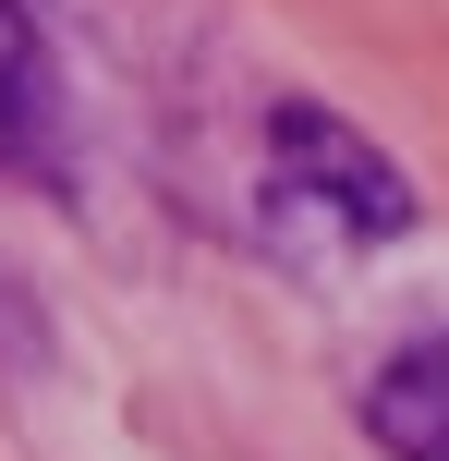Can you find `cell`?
I'll return each instance as SVG.
<instances>
[{
  "label": "cell",
  "instance_id": "obj_1",
  "mask_svg": "<svg viewBox=\"0 0 449 461\" xmlns=\"http://www.w3.org/2000/svg\"><path fill=\"white\" fill-rule=\"evenodd\" d=\"M256 219L280 255H304V267H340V255H377L413 230V183L389 170L377 134H353L340 110H316V97H292L280 122H267V170H256Z\"/></svg>",
  "mask_w": 449,
  "mask_h": 461
},
{
  "label": "cell",
  "instance_id": "obj_2",
  "mask_svg": "<svg viewBox=\"0 0 449 461\" xmlns=\"http://www.w3.org/2000/svg\"><path fill=\"white\" fill-rule=\"evenodd\" d=\"M61 73H49V37H37V13L24 0H0V183H37V194H61L73 170H61Z\"/></svg>",
  "mask_w": 449,
  "mask_h": 461
},
{
  "label": "cell",
  "instance_id": "obj_3",
  "mask_svg": "<svg viewBox=\"0 0 449 461\" xmlns=\"http://www.w3.org/2000/svg\"><path fill=\"white\" fill-rule=\"evenodd\" d=\"M364 438H377L389 461H449V328L413 340L401 365H377V389H364Z\"/></svg>",
  "mask_w": 449,
  "mask_h": 461
}]
</instances>
